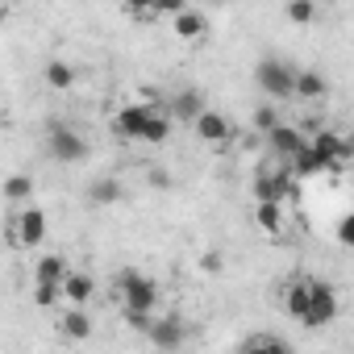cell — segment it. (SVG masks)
<instances>
[{
    "mask_svg": "<svg viewBox=\"0 0 354 354\" xmlns=\"http://www.w3.org/2000/svg\"><path fill=\"white\" fill-rule=\"evenodd\" d=\"M46 84H50L55 92H67V88L75 84V67H67L63 59H50V63H46Z\"/></svg>",
    "mask_w": 354,
    "mask_h": 354,
    "instance_id": "22",
    "label": "cell"
},
{
    "mask_svg": "<svg viewBox=\"0 0 354 354\" xmlns=\"http://www.w3.org/2000/svg\"><path fill=\"white\" fill-rule=\"evenodd\" d=\"M337 317V292L329 288V283H321V279H313V304H308V317L300 321L304 329H321V325H329Z\"/></svg>",
    "mask_w": 354,
    "mask_h": 354,
    "instance_id": "5",
    "label": "cell"
},
{
    "mask_svg": "<svg viewBox=\"0 0 354 354\" xmlns=\"http://www.w3.org/2000/svg\"><path fill=\"white\" fill-rule=\"evenodd\" d=\"M5 201H9V205H26V201H34V175H26V171L9 175V180H5Z\"/></svg>",
    "mask_w": 354,
    "mask_h": 354,
    "instance_id": "19",
    "label": "cell"
},
{
    "mask_svg": "<svg viewBox=\"0 0 354 354\" xmlns=\"http://www.w3.org/2000/svg\"><path fill=\"white\" fill-rule=\"evenodd\" d=\"M113 129L121 138H133V142H150V146H162L171 138V117L150 109V104H125L117 117H113Z\"/></svg>",
    "mask_w": 354,
    "mask_h": 354,
    "instance_id": "1",
    "label": "cell"
},
{
    "mask_svg": "<svg viewBox=\"0 0 354 354\" xmlns=\"http://www.w3.org/2000/svg\"><path fill=\"white\" fill-rule=\"evenodd\" d=\"M67 279H71L67 259H59V254H42V259L34 263V283H67Z\"/></svg>",
    "mask_w": 354,
    "mask_h": 354,
    "instance_id": "14",
    "label": "cell"
},
{
    "mask_svg": "<svg viewBox=\"0 0 354 354\" xmlns=\"http://www.w3.org/2000/svg\"><path fill=\"white\" fill-rule=\"evenodd\" d=\"M337 242H342L346 250H354V213H346V217L337 221Z\"/></svg>",
    "mask_w": 354,
    "mask_h": 354,
    "instance_id": "27",
    "label": "cell"
},
{
    "mask_svg": "<svg viewBox=\"0 0 354 354\" xmlns=\"http://www.w3.org/2000/svg\"><path fill=\"white\" fill-rule=\"evenodd\" d=\"M146 180H150V188H171V175H167L162 167H150V175H146Z\"/></svg>",
    "mask_w": 354,
    "mask_h": 354,
    "instance_id": "30",
    "label": "cell"
},
{
    "mask_svg": "<svg viewBox=\"0 0 354 354\" xmlns=\"http://www.w3.org/2000/svg\"><path fill=\"white\" fill-rule=\"evenodd\" d=\"M267 142H271V150H275V154H279L283 162H292V158H296V154H300V150L308 146V142H304V133H300L296 125H279V129H275V133H271Z\"/></svg>",
    "mask_w": 354,
    "mask_h": 354,
    "instance_id": "11",
    "label": "cell"
},
{
    "mask_svg": "<svg viewBox=\"0 0 354 354\" xmlns=\"http://www.w3.org/2000/svg\"><path fill=\"white\" fill-rule=\"evenodd\" d=\"M121 304H125V313H150L158 304V283L133 267L121 271Z\"/></svg>",
    "mask_w": 354,
    "mask_h": 354,
    "instance_id": "4",
    "label": "cell"
},
{
    "mask_svg": "<svg viewBox=\"0 0 354 354\" xmlns=\"http://www.w3.org/2000/svg\"><path fill=\"white\" fill-rule=\"evenodd\" d=\"M317 171H329V167H325V158H321L313 146H304V150L292 158V175H296V180H313Z\"/></svg>",
    "mask_w": 354,
    "mask_h": 354,
    "instance_id": "20",
    "label": "cell"
},
{
    "mask_svg": "<svg viewBox=\"0 0 354 354\" xmlns=\"http://www.w3.org/2000/svg\"><path fill=\"white\" fill-rule=\"evenodd\" d=\"M254 221H259V230L279 234L283 230V209L279 205H254Z\"/></svg>",
    "mask_w": 354,
    "mask_h": 354,
    "instance_id": "23",
    "label": "cell"
},
{
    "mask_svg": "<svg viewBox=\"0 0 354 354\" xmlns=\"http://www.w3.org/2000/svg\"><path fill=\"white\" fill-rule=\"evenodd\" d=\"M250 121H254V129H259V133H267V138H271V133L283 125V121H279V113H275V104H259Z\"/></svg>",
    "mask_w": 354,
    "mask_h": 354,
    "instance_id": "24",
    "label": "cell"
},
{
    "mask_svg": "<svg viewBox=\"0 0 354 354\" xmlns=\"http://www.w3.org/2000/svg\"><path fill=\"white\" fill-rule=\"evenodd\" d=\"M146 337H150V346H154V350H180L188 333H184V321H180V317H158V321L150 325V333H146Z\"/></svg>",
    "mask_w": 354,
    "mask_h": 354,
    "instance_id": "6",
    "label": "cell"
},
{
    "mask_svg": "<svg viewBox=\"0 0 354 354\" xmlns=\"http://www.w3.org/2000/svg\"><path fill=\"white\" fill-rule=\"evenodd\" d=\"M254 84L271 100H288V96H296V67H288L283 59H263L254 67Z\"/></svg>",
    "mask_w": 354,
    "mask_h": 354,
    "instance_id": "2",
    "label": "cell"
},
{
    "mask_svg": "<svg viewBox=\"0 0 354 354\" xmlns=\"http://www.w3.org/2000/svg\"><path fill=\"white\" fill-rule=\"evenodd\" d=\"M192 129L201 133V142H213V146H221V142H230V138H234V129H230L225 113H217V109H205V113L196 117V125H192Z\"/></svg>",
    "mask_w": 354,
    "mask_h": 354,
    "instance_id": "7",
    "label": "cell"
},
{
    "mask_svg": "<svg viewBox=\"0 0 354 354\" xmlns=\"http://www.w3.org/2000/svg\"><path fill=\"white\" fill-rule=\"evenodd\" d=\"M175 34H180L184 42H196V38H205V34H209V17H205V13H196V9H188V13L175 17Z\"/></svg>",
    "mask_w": 354,
    "mask_h": 354,
    "instance_id": "18",
    "label": "cell"
},
{
    "mask_svg": "<svg viewBox=\"0 0 354 354\" xmlns=\"http://www.w3.org/2000/svg\"><path fill=\"white\" fill-rule=\"evenodd\" d=\"M42 238H46V213L30 205V209L17 217V246H38Z\"/></svg>",
    "mask_w": 354,
    "mask_h": 354,
    "instance_id": "9",
    "label": "cell"
},
{
    "mask_svg": "<svg viewBox=\"0 0 354 354\" xmlns=\"http://www.w3.org/2000/svg\"><path fill=\"white\" fill-rule=\"evenodd\" d=\"M308 304H313V279H292L288 292H283V308L292 321H304L308 317Z\"/></svg>",
    "mask_w": 354,
    "mask_h": 354,
    "instance_id": "10",
    "label": "cell"
},
{
    "mask_svg": "<svg viewBox=\"0 0 354 354\" xmlns=\"http://www.w3.org/2000/svg\"><path fill=\"white\" fill-rule=\"evenodd\" d=\"M125 325H129V329L150 333V325H154V321H150V313H125Z\"/></svg>",
    "mask_w": 354,
    "mask_h": 354,
    "instance_id": "29",
    "label": "cell"
},
{
    "mask_svg": "<svg viewBox=\"0 0 354 354\" xmlns=\"http://www.w3.org/2000/svg\"><path fill=\"white\" fill-rule=\"evenodd\" d=\"M321 158H325V167H342L346 162V154H350V146H346V138L342 133H333V129H325V133H317L313 142H308Z\"/></svg>",
    "mask_w": 354,
    "mask_h": 354,
    "instance_id": "8",
    "label": "cell"
},
{
    "mask_svg": "<svg viewBox=\"0 0 354 354\" xmlns=\"http://www.w3.org/2000/svg\"><path fill=\"white\" fill-rule=\"evenodd\" d=\"M325 92H329V84H325L321 71H313V67L296 71V96H300V100H321Z\"/></svg>",
    "mask_w": 354,
    "mask_h": 354,
    "instance_id": "16",
    "label": "cell"
},
{
    "mask_svg": "<svg viewBox=\"0 0 354 354\" xmlns=\"http://www.w3.org/2000/svg\"><path fill=\"white\" fill-rule=\"evenodd\" d=\"M221 267H225L221 250H209V254H201V271H205V275H221Z\"/></svg>",
    "mask_w": 354,
    "mask_h": 354,
    "instance_id": "28",
    "label": "cell"
},
{
    "mask_svg": "<svg viewBox=\"0 0 354 354\" xmlns=\"http://www.w3.org/2000/svg\"><path fill=\"white\" fill-rule=\"evenodd\" d=\"M117 201H125V188H121V180H113V175H100V180L88 184V205L109 209V205H117Z\"/></svg>",
    "mask_w": 354,
    "mask_h": 354,
    "instance_id": "12",
    "label": "cell"
},
{
    "mask_svg": "<svg viewBox=\"0 0 354 354\" xmlns=\"http://www.w3.org/2000/svg\"><path fill=\"white\" fill-rule=\"evenodd\" d=\"M46 150H50L55 162H84V158H88V138H84L80 129L55 121V125L46 129Z\"/></svg>",
    "mask_w": 354,
    "mask_h": 354,
    "instance_id": "3",
    "label": "cell"
},
{
    "mask_svg": "<svg viewBox=\"0 0 354 354\" xmlns=\"http://www.w3.org/2000/svg\"><path fill=\"white\" fill-rule=\"evenodd\" d=\"M63 292H67L71 308H84V304L92 300V292H96V279H92V275H84V271H71V279L63 283Z\"/></svg>",
    "mask_w": 354,
    "mask_h": 354,
    "instance_id": "17",
    "label": "cell"
},
{
    "mask_svg": "<svg viewBox=\"0 0 354 354\" xmlns=\"http://www.w3.org/2000/svg\"><path fill=\"white\" fill-rule=\"evenodd\" d=\"M59 333L71 337V342H84V337H92V317H88L84 308H67V313L59 317Z\"/></svg>",
    "mask_w": 354,
    "mask_h": 354,
    "instance_id": "15",
    "label": "cell"
},
{
    "mask_svg": "<svg viewBox=\"0 0 354 354\" xmlns=\"http://www.w3.org/2000/svg\"><path fill=\"white\" fill-rule=\"evenodd\" d=\"M238 354H292V346L279 342V337H271V333H254Z\"/></svg>",
    "mask_w": 354,
    "mask_h": 354,
    "instance_id": "21",
    "label": "cell"
},
{
    "mask_svg": "<svg viewBox=\"0 0 354 354\" xmlns=\"http://www.w3.org/2000/svg\"><path fill=\"white\" fill-rule=\"evenodd\" d=\"M201 113H205V96H201L196 88L175 92V100H171V117H180V121L196 125V117H201Z\"/></svg>",
    "mask_w": 354,
    "mask_h": 354,
    "instance_id": "13",
    "label": "cell"
},
{
    "mask_svg": "<svg viewBox=\"0 0 354 354\" xmlns=\"http://www.w3.org/2000/svg\"><path fill=\"white\" fill-rule=\"evenodd\" d=\"M59 300H67L63 283H34V304H38V308H55Z\"/></svg>",
    "mask_w": 354,
    "mask_h": 354,
    "instance_id": "25",
    "label": "cell"
},
{
    "mask_svg": "<svg viewBox=\"0 0 354 354\" xmlns=\"http://www.w3.org/2000/svg\"><path fill=\"white\" fill-rule=\"evenodd\" d=\"M283 13H288V21H292V26H308V21L317 17V5H313V0H292Z\"/></svg>",
    "mask_w": 354,
    "mask_h": 354,
    "instance_id": "26",
    "label": "cell"
}]
</instances>
